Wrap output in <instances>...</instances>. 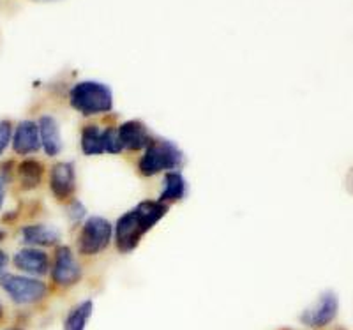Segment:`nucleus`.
<instances>
[{
  "mask_svg": "<svg viewBox=\"0 0 353 330\" xmlns=\"http://www.w3.org/2000/svg\"><path fill=\"white\" fill-rule=\"evenodd\" d=\"M168 212L166 203L161 202H141L132 210L125 212L115 228L117 247L122 253L137 249L143 235L157 225L165 214Z\"/></svg>",
  "mask_w": 353,
  "mask_h": 330,
  "instance_id": "obj_1",
  "label": "nucleus"
},
{
  "mask_svg": "<svg viewBox=\"0 0 353 330\" xmlns=\"http://www.w3.org/2000/svg\"><path fill=\"white\" fill-rule=\"evenodd\" d=\"M69 103L83 115H99L113 108L112 89L99 81H80L69 94Z\"/></svg>",
  "mask_w": 353,
  "mask_h": 330,
  "instance_id": "obj_2",
  "label": "nucleus"
},
{
  "mask_svg": "<svg viewBox=\"0 0 353 330\" xmlns=\"http://www.w3.org/2000/svg\"><path fill=\"white\" fill-rule=\"evenodd\" d=\"M182 163V152L172 141L165 140H152L147 149H145L143 157L140 159V172L145 177L173 169Z\"/></svg>",
  "mask_w": 353,
  "mask_h": 330,
  "instance_id": "obj_3",
  "label": "nucleus"
},
{
  "mask_svg": "<svg viewBox=\"0 0 353 330\" xmlns=\"http://www.w3.org/2000/svg\"><path fill=\"white\" fill-rule=\"evenodd\" d=\"M0 288L17 306L37 304L48 293V286L44 285L41 279L12 274H4L0 278Z\"/></svg>",
  "mask_w": 353,
  "mask_h": 330,
  "instance_id": "obj_4",
  "label": "nucleus"
},
{
  "mask_svg": "<svg viewBox=\"0 0 353 330\" xmlns=\"http://www.w3.org/2000/svg\"><path fill=\"white\" fill-rule=\"evenodd\" d=\"M112 226L103 218H90L85 221L81 228L80 238H78V251L81 254H97L108 247L112 240Z\"/></svg>",
  "mask_w": 353,
  "mask_h": 330,
  "instance_id": "obj_5",
  "label": "nucleus"
},
{
  "mask_svg": "<svg viewBox=\"0 0 353 330\" xmlns=\"http://www.w3.org/2000/svg\"><path fill=\"white\" fill-rule=\"evenodd\" d=\"M52 279L55 285L62 286V288L77 285L81 279V269L69 247L64 246L57 249L55 262H53L52 269Z\"/></svg>",
  "mask_w": 353,
  "mask_h": 330,
  "instance_id": "obj_6",
  "label": "nucleus"
},
{
  "mask_svg": "<svg viewBox=\"0 0 353 330\" xmlns=\"http://www.w3.org/2000/svg\"><path fill=\"white\" fill-rule=\"evenodd\" d=\"M337 297L332 291H325L316 300L314 306H311L309 309H305L301 316V322L304 325L311 327V329H321V327H327L337 314Z\"/></svg>",
  "mask_w": 353,
  "mask_h": 330,
  "instance_id": "obj_7",
  "label": "nucleus"
},
{
  "mask_svg": "<svg viewBox=\"0 0 353 330\" xmlns=\"http://www.w3.org/2000/svg\"><path fill=\"white\" fill-rule=\"evenodd\" d=\"M12 263L18 270L25 272V274H30L34 278H43L50 272V256L44 251L34 249V247H27V249H21L14 254L12 258Z\"/></svg>",
  "mask_w": 353,
  "mask_h": 330,
  "instance_id": "obj_8",
  "label": "nucleus"
},
{
  "mask_svg": "<svg viewBox=\"0 0 353 330\" xmlns=\"http://www.w3.org/2000/svg\"><path fill=\"white\" fill-rule=\"evenodd\" d=\"M50 187L59 200H68L77 189V175L71 163H59L52 168Z\"/></svg>",
  "mask_w": 353,
  "mask_h": 330,
  "instance_id": "obj_9",
  "label": "nucleus"
},
{
  "mask_svg": "<svg viewBox=\"0 0 353 330\" xmlns=\"http://www.w3.org/2000/svg\"><path fill=\"white\" fill-rule=\"evenodd\" d=\"M41 147L39 125L32 121L21 122L12 134V150L21 156L37 152Z\"/></svg>",
  "mask_w": 353,
  "mask_h": 330,
  "instance_id": "obj_10",
  "label": "nucleus"
},
{
  "mask_svg": "<svg viewBox=\"0 0 353 330\" xmlns=\"http://www.w3.org/2000/svg\"><path fill=\"white\" fill-rule=\"evenodd\" d=\"M119 131V140H121L122 149L128 150H141L152 143L149 129L145 127L140 121H129L122 124Z\"/></svg>",
  "mask_w": 353,
  "mask_h": 330,
  "instance_id": "obj_11",
  "label": "nucleus"
},
{
  "mask_svg": "<svg viewBox=\"0 0 353 330\" xmlns=\"http://www.w3.org/2000/svg\"><path fill=\"white\" fill-rule=\"evenodd\" d=\"M21 238H23L25 244H30V246L50 247L55 246L59 238H61V235L52 226L30 225L21 229Z\"/></svg>",
  "mask_w": 353,
  "mask_h": 330,
  "instance_id": "obj_12",
  "label": "nucleus"
},
{
  "mask_svg": "<svg viewBox=\"0 0 353 330\" xmlns=\"http://www.w3.org/2000/svg\"><path fill=\"white\" fill-rule=\"evenodd\" d=\"M39 134H41V145L44 147V152L48 156H57L62 150V138L61 129L57 124L55 118L43 117L39 121Z\"/></svg>",
  "mask_w": 353,
  "mask_h": 330,
  "instance_id": "obj_13",
  "label": "nucleus"
},
{
  "mask_svg": "<svg viewBox=\"0 0 353 330\" xmlns=\"http://www.w3.org/2000/svg\"><path fill=\"white\" fill-rule=\"evenodd\" d=\"M94 313V304L92 300H83V302L77 304L68 313L64 320V330H85L87 327L88 318Z\"/></svg>",
  "mask_w": 353,
  "mask_h": 330,
  "instance_id": "obj_14",
  "label": "nucleus"
},
{
  "mask_svg": "<svg viewBox=\"0 0 353 330\" xmlns=\"http://www.w3.org/2000/svg\"><path fill=\"white\" fill-rule=\"evenodd\" d=\"M185 191H188V184H185L184 177L179 172H170L165 177V187H163L159 202L166 203L182 200L185 196Z\"/></svg>",
  "mask_w": 353,
  "mask_h": 330,
  "instance_id": "obj_15",
  "label": "nucleus"
},
{
  "mask_svg": "<svg viewBox=\"0 0 353 330\" xmlns=\"http://www.w3.org/2000/svg\"><path fill=\"white\" fill-rule=\"evenodd\" d=\"M18 175H20V184L23 189H34L43 181V163L27 159V161L20 163V166H18Z\"/></svg>",
  "mask_w": 353,
  "mask_h": 330,
  "instance_id": "obj_16",
  "label": "nucleus"
},
{
  "mask_svg": "<svg viewBox=\"0 0 353 330\" xmlns=\"http://www.w3.org/2000/svg\"><path fill=\"white\" fill-rule=\"evenodd\" d=\"M81 150L87 156L105 154V133L97 125H87L81 133Z\"/></svg>",
  "mask_w": 353,
  "mask_h": 330,
  "instance_id": "obj_17",
  "label": "nucleus"
},
{
  "mask_svg": "<svg viewBox=\"0 0 353 330\" xmlns=\"http://www.w3.org/2000/svg\"><path fill=\"white\" fill-rule=\"evenodd\" d=\"M12 140V127L9 122H0V156L8 149L9 141Z\"/></svg>",
  "mask_w": 353,
  "mask_h": 330,
  "instance_id": "obj_18",
  "label": "nucleus"
},
{
  "mask_svg": "<svg viewBox=\"0 0 353 330\" xmlns=\"http://www.w3.org/2000/svg\"><path fill=\"white\" fill-rule=\"evenodd\" d=\"M8 263H9V256L4 253V251H0V278L4 276V270L6 267H8Z\"/></svg>",
  "mask_w": 353,
  "mask_h": 330,
  "instance_id": "obj_19",
  "label": "nucleus"
},
{
  "mask_svg": "<svg viewBox=\"0 0 353 330\" xmlns=\"http://www.w3.org/2000/svg\"><path fill=\"white\" fill-rule=\"evenodd\" d=\"M4 202H6V181L0 177V209L4 207Z\"/></svg>",
  "mask_w": 353,
  "mask_h": 330,
  "instance_id": "obj_20",
  "label": "nucleus"
},
{
  "mask_svg": "<svg viewBox=\"0 0 353 330\" xmlns=\"http://www.w3.org/2000/svg\"><path fill=\"white\" fill-rule=\"evenodd\" d=\"M4 318V304H2V300H0V320Z\"/></svg>",
  "mask_w": 353,
  "mask_h": 330,
  "instance_id": "obj_21",
  "label": "nucleus"
},
{
  "mask_svg": "<svg viewBox=\"0 0 353 330\" xmlns=\"http://www.w3.org/2000/svg\"><path fill=\"white\" fill-rule=\"evenodd\" d=\"M4 237H6V231L4 229H0V242L4 240Z\"/></svg>",
  "mask_w": 353,
  "mask_h": 330,
  "instance_id": "obj_22",
  "label": "nucleus"
},
{
  "mask_svg": "<svg viewBox=\"0 0 353 330\" xmlns=\"http://www.w3.org/2000/svg\"><path fill=\"white\" fill-rule=\"evenodd\" d=\"M4 330H21V329H4Z\"/></svg>",
  "mask_w": 353,
  "mask_h": 330,
  "instance_id": "obj_23",
  "label": "nucleus"
}]
</instances>
